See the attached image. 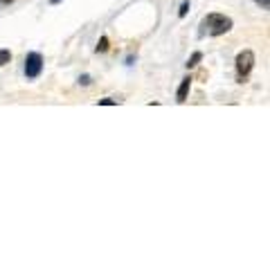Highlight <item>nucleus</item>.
Instances as JSON below:
<instances>
[{"label": "nucleus", "mask_w": 270, "mask_h": 270, "mask_svg": "<svg viewBox=\"0 0 270 270\" xmlns=\"http://www.w3.org/2000/svg\"><path fill=\"white\" fill-rule=\"evenodd\" d=\"M232 30V18L223 16V14H210V16L203 18V23H200V36H221L225 32Z\"/></svg>", "instance_id": "f257e3e1"}, {"label": "nucleus", "mask_w": 270, "mask_h": 270, "mask_svg": "<svg viewBox=\"0 0 270 270\" xmlns=\"http://www.w3.org/2000/svg\"><path fill=\"white\" fill-rule=\"evenodd\" d=\"M254 68V52L252 50H243V52L236 54V72H239L241 79H246Z\"/></svg>", "instance_id": "f03ea898"}, {"label": "nucleus", "mask_w": 270, "mask_h": 270, "mask_svg": "<svg viewBox=\"0 0 270 270\" xmlns=\"http://www.w3.org/2000/svg\"><path fill=\"white\" fill-rule=\"evenodd\" d=\"M43 70V57L39 52H30L27 59H25V75L27 79H36Z\"/></svg>", "instance_id": "7ed1b4c3"}, {"label": "nucleus", "mask_w": 270, "mask_h": 270, "mask_svg": "<svg viewBox=\"0 0 270 270\" xmlns=\"http://www.w3.org/2000/svg\"><path fill=\"white\" fill-rule=\"evenodd\" d=\"M189 88H192V79H182L180 86H178V93H176V99L180 101V104H185L187 101V95H189Z\"/></svg>", "instance_id": "20e7f679"}, {"label": "nucleus", "mask_w": 270, "mask_h": 270, "mask_svg": "<svg viewBox=\"0 0 270 270\" xmlns=\"http://www.w3.org/2000/svg\"><path fill=\"white\" fill-rule=\"evenodd\" d=\"M200 61H203V52H194L192 57H189V61H187V68H196Z\"/></svg>", "instance_id": "39448f33"}, {"label": "nucleus", "mask_w": 270, "mask_h": 270, "mask_svg": "<svg viewBox=\"0 0 270 270\" xmlns=\"http://www.w3.org/2000/svg\"><path fill=\"white\" fill-rule=\"evenodd\" d=\"M12 61V52L9 50H0V65H7Z\"/></svg>", "instance_id": "423d86ee"}, {"label": "nucleus", "mask_w": 270, "mask_h": 270, "mask_svg": "<svg viewBox=\"0 0 270 270\" xmlns=\"http://www.w3.org/2000/svg\"><path fill=\"white\" fill-rule=\"evenodd\" d=\"M106 50H108V39H106V36H101L99 45H97V52H106Z\"/></svg>", "instance_id": "0eeeda50"}, {"label": "nucleus", "mask_w": 270, "mask_h": 270, "mask_svg": "<svg viewBox=\"0 0 270 270\" xmlns=\"http://www.w3.org/2000/svg\"><path fill=\"white\" fill-rule=\"evenodd\" d=\"M187 12H189V2L185 0V2L180 5V12H178V16H180V18H185V16H187Z\"/></svg>", "instance_id": "6e6552de"}, {"label": "nucleus", "mask_w": 270, "mask_h": 270, "mask_svg": "<svg viewBox=\"0 0 270 270\" xmlns=\"http://www.w3.org/2000/svg\"><path fill=\"white\" fill-rule=\"evenodd\" d=\"M117 101L115 99H99V106H115Z\"/></svg>", "instance_id": "1a4fd4ad"}]
</instances>
